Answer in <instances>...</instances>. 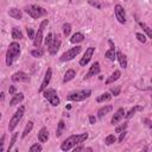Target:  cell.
Wrapping results in <instances>:
<instances>
[{"instance_id": "1", "label": "cell", "mask_w": 152, "mask_h": 152, "mask_svg": "<svg viewBox=\"0 0 152 152\" xmlns=\"http://www.w3.org/2000/svg\"><path fill=\"white\" fill-rule=\"evenodd\" d=\"M88 139V133H81V134H74L70 135L69 138H66L62 144H61V150L62 151H69L71 148H74L77 145H81L82 142H84Z\"/></svg>"}, {"instance_id": "2", "label": "cell", "mask_w": 152, "mask_h": 152, "mask_svg": "<svg viewBox=\"0 0 152 152\" xmlns=\"http://www.w3.org/2000/svg\"><path fill=\"white\" fill-rule=\"evenodd\" d=\"M19 55H20V45L17 42H12L6 52V64L8 66H11L12 63L18 58Z\"/></svg>"}, {"instance_id": "3", "label": "cell", "mask_w": 152, "mask_h": 152, "mask_svg": "<svg viewBox=\"0 0 152 152\" xmlns=\"http://www.w3.org/2000/svg\"><path fill=\"white\" fill-rule=\"evenodd\" d=\"M24 11L33 19H39L42 17H45L48 14V11L42 7V6H38V5H28V6H25L24 7Z\"/></svg>"}, {"instance_id": "4", "label": "cell", "mask_w": 152, "mask_h": 152, "mask_svg": "<svg viewBox=\"0 0 152 152\" xmlns=\"http://www.w3.org/2000/svg\"><path fill=\"white\" fill-rule=\"evenodd\" d=\"M24 113H25V107H24V106H20V107L15 110V113L12 115V118L10 119V122H8V129H10V132H12V131L15 129V127L18 126L19 121L21 120Z\"/></svg>"}, {"instance_id": "5", "label": "cell", "mask_w": 152, "mask_h": 152, "mask_svg": "<svg viewBox=\"0 0 152 152\" xmlns=\"http://www.w3.org/2000/svg\"><path fill=\"white\" fill-rule=\"evenodd\" d=\"M90 95H91V90L90 89H83V90L70 93L66 96V100H69V101H83V100L90 97Z\"/></svg>"}, {"instance_id": "6", "label": "cell", "mask_w": 152, "mask_h": 152, "mask_svg": "<svg viewBox=\"0 0 152 152\" xmlns=\"http://www.w3.org/2000/svg\"><path fill=\"white\" fill-rule=\"evenodd\" d=\"M81 50H82V48H81L80 45H76L75 48H70L69 50H66V51L59 57L61 62H66V61H71V59H74V58L81 52Z\"/></svg>"}, {"instance_id": "7", "label": "cell", "mask_w": 152, "mask_h": 152, "mask_svg": "<svg viewBox=\"0 0 152 152\" xmlns=\"http://www.w3.org/2000/svg\"><path fill=\"white\" fill-rule=\"evenodd\" d=\"M43 95H44V97L50 102V104L51 106H58L59 104V102H61V100H59V97H58V95H57V93H56V90L55 89H45L44 91H43Z\"/></svg>"}, {"instance_id": "8", "label": "cell", "mask_w": 152, "mask_h": 152, "mask_svg": "<svg viewBox=\"0 0 152 152\" xmlns=\"http://www.w3.org/2000/svg\"><path fill=\"white\" fill-rule=\"evenodd\" d=\"M48 23H49V20H48V19H44V20L40 23V26L38 27V31L36 32V36H34V39H33V45H34L36 48H40V45H42V42H43V39H44V37H43V31H44L45 26L48 25Z\"/></svg>"}, {"instance_id": "9", "label": "cell", "mask_w": 152, "mask_h": 152, "mask_svg": "<svg viewBox=\"0 0 152 152\" xmlns=\"http://www.w3.org/2000/svg\"><path fill=\"white\" fill-rule=\"evenodd\" d=\"M94 52H95V48H94V46H89V48L86 50L83 57L80 59V65H81V66H86V65L89 63V61L91 59Z\"/></svg>"}, {"instance_id": "10", "label": "cell", "mask_w": 152, "mask_h": 152, "mask_svg": "<svg viewBox=\"0 0 152 152\" xmlns=\"http://www.w3.org/2000/svg\"><path fill=\"white\" fill-rule=\"evenodd\" d=\"M114 13H115V18L120 24H125L126 23V14H125V10L121 5H115L114 7Z\"/></svg>"}, {"instance_id": "11", "label": "cell", "mask_w": 152, "mask_h": 152, "mask_svg": "<svg viewBox=\"0 0 152 152\" xmlns=\"http://www.w3.org/2000/svg\"><path fill=\"white\" fill-rule=\"evenodd\" d=\"M108 44H109V50H107L104 52V57L112 62H114L116 59V52H115V45L113 43L112 39H108Z\"/></svg>"}, {"instance_id": "12", "label": "cell", "mask_w": 152, "mask_h": 152, "mask_svg": "<svg viewBox=\"0 0 152 152\" xmlns=\"http://www.w3.org/2000/svg\"><path fill=\"white\" fill-rule=\"evenodd\" d=\"M11 80L13 82H27L30 81V76L24 71H17L11 76Z\"/></svg>"}, {"instance_id": "13", "label": "cell", "mask_w": 152, "mask_h": 152, "mask_svg": "<svg viewBox=\"0 0 152 152\" xmlns=\"http://www.w3.org/2000/svg\"><path fill=\"white\" fill-rule=\"evenodd\" d=\"M51 76H52V70H51V68H48V70H46V72H45V76H44V80L42 81V84H40V87H39V89H38L39 93H43V91L46 89V87H48L49 83H50Z\"/></svg>"}, {"instance_id": "14", "label": "cell", "mask_w": 152, "mask_h": 152, "mask_svg": "<svg viewBox=\"0 0 152 152\" xmlns=\"http://www.w3.org/2000/svg\"><path fill=\"white\" fill-rule=\"evenodd\" d=\"M59 48H61V39H59V37L56 34V36H53V42H52V44L50 45V48L48 49V51H49L50 55H56L57 51L59 50Z\"/></svg>"}, {"instance_id": "15", "label": "cell", "mask_w": 152, "mask_h": 152, "mask_svg": "<svg viewBox=\"0 0 152 152\" xmlns=\"http://www.w3.org/2000/svg\"><path fill=\"white\" fill-rule=\"evenodd\" d=\"M100 71H101V68H100V63H99V62H95V63H93V65L89 68V70H88L87 75L84 76V80H88V78H90L91 76H95V75L100 74Z\"/></svg>"}, {"instance_id": "16", "label": "cell", "mask_w": 152, "mask_h": 152, "mask_svg": "<svg viewBox=\"0 0 152 152\" xmlns=\"http://www.w3.org/2000/svg\"><path fill=\"white\" fill-rule=\"evenodd\" d=\"M125 109L124 108H119L115 113H114V115L112 116V119H110V124L112 125H116L118 122H120L121 121V119L125 116Z\"/></svg>"}, {"instance_id": "17", "label": "cell", "mask_w": 152, "mask_h": 152, "mask_svg": "<svg viewBox=\"0 0 152 152\" xmlns=\"http://www.w3.org/2000/svg\"><path fill=\"white\" fill-rule=\"evenodd\" d=\"M8 15L12 17L13 19H15V20H20V19L23 18L21 11H20L19 8H15V7H11V8L8 10Z\"/></svg>"}, {"instance_id": "18", "label": "cell", "mask_w": 152, "mask_h": 152, "mask_svg": "<svg viewBox=\"0 0 152 152\" xmlns=\"http://www.w3.org/2000/svg\"><path fill=\"white\" fill-rule=\"evenodd\" d=\"M48 139H49V131L46 127H42L40 131L38 132V140L40 142H45L48 141Z\"/></svg>"}, {"instance_id": "19", "label": "cell", "mask_w": 152, "mask_h": 152, "mask_svg": "<svg viewBox=\"0 0 152 152\" xmlns=\"http://www.w3.org/2000/svg\"><path fill=\"white\" fill-rule=\"evenodd\" d=\"M113 110V107L110 106V104H107V106H104V107H101L99 110H97V118L99 119H102L103 116H106L109 112H112Z\"/></svg>"}, {"instance_id": "20", "label": "cell", "mask_w": 152, "mask_h": 152, "mask_svg": "<svg viewBox=\"0 0 152 152\" xmlns=\"http://www.w3.org/2000/svg\"><path fill=\"white\" fill-rule=\"evenodd\" d=\"M116 59L119 61L121 68H124V69L127 68V58H126V55H124L121 51H116Z\"/></svg>"}, {"instance_id": "21", "label": "cell", "mask_w": 152, "mask_h": 152, "mask_svg": "<svg viewBox=\"0 0 152 152\" xmlns=\"http://www.w3.org/2000/svg\"><path fill=\"white\" fill-rule=\"evenodd\" d=\"M120 76H121V72H120V70H114L112 74H110V76L106 80V84H110V83H114L115 81H118L119 78H120Z\"/></svg>"}, {"instance_id": "22", "label": "cell", "mask_w": 152, "mask_h": 152, "mask_svg": "<svg viewBox=\"0 0 152 152\" xmlns=\"http://www.w3.org/2000/svg\"><path fill=\"white\" fill-rule=\"evenodd\" d=\"M83 40H84V36L81 32L74 33L71 36V38H70V43H72V44H78V43H82Z\"/></svg>"}, {"instance_id": "23", "label": "cell", "mask_w": 152, "mask_h": 152, "mask_svg": "<svg viewBox=\"0 0 152 152\" xmlns=\"http://www.w3.org/2000/svg\"><path fill=\"white\" fill-rule=\"evenodd\" d=\"M24 100V94L23 93H18V94H14L12 96V99L10 100V106H14V104H18L19 102H21Z\"/></svg>"}, {"instance_id": "24", "label": "cell", "mask_w": 152, "mask_h": 152, "mask_svg": "<svg viewBox=\"0 0 152 152\" xmlns=\"http://www.w3.org/2000/svg\"><path fill=\"white\" fill-rule=\"evenodd\" d=\"M75 76H76L75 70H72V69L66 70V71H65V74H64V77H63V83H66V82L71 81V80H72Z\"/></svg>"}, {"instance_id": "25", "label": "cell", "mask_w": 152, "mask_h": 152, "mask_svg": "<svg viewBox=\"0 0 152 152\" xmlns=\"http://www.w3.org/2000/svg\"><path fill=\"white\" fill-rule=\"evenodd\" d=\"M112 96H113V95H110L109 93H102L100 96H97L96 101H97L99 103H101V102H106V101H110V100H112Z\"/></svg>"}, {"instance_id": "26", "label": "cell", "mask_w": 152, "mask_h": 152, "mask_svg": "<svg viewBox=\"0 0 152 152\" xmlns=\"http://www.w3.org/2000/svg\"><path fill=\"white\" fill-rule=\"evenodd\" d=\"M137 110H142V107H141V106H138V104H137V106H134L133 108H131V109L125 114V118H126V119H131V118L135 114V112H137Z\"/></svg>"}, {"instance_id": "27", "label": "cell", "mask_w": 152, "mask_h": 152, "mask_svg": "<svg viewBox=\"0 0 152 152\" xmlns=\"http://www.w3.org/2000/svg\"><path fill=\"white\" fill-rule=\"evenodd\" d=\"M32 128H33V122L32 121H28L27 124H26V126H25V128H24V131H23V134H21V138L24 139V138H26L27 137V134L32 131Z\"/></svg>"}, {"instance_id": "28", "label": "cell", "mask_w": 152, "mask_h": 152, "mask_svg": "<svg viewBox=\"0 0 152 152\" xmlns=\"http://www.w3.org/2000/svg\"><path fill=\"white\" fill-rule=\"evenodd\" d=\"M12 38H13V39H15V40H17V39H21V38H23V33H21V31L19 30V27H17V26H15V27H13V28H12Z\"/></svg>"}, {"instance_id": "29", "label": "cell", "mask_w": 152, "mask_h": 152, "mask_svg": "<svg viewBox=\"0 0 152 152\" xmlns=\"http://www.w3.org/2000/svg\"><path fill=\"white\" fill-rule=\"evenodd\" d=\"M139 25H140V27L145 31V33L148 36V38H151L152 39V28L151 27H148L145 23H142V21H139Z\"/></svg>"}, {"instance_id": "30", "label": "cell", "mask_w": 152, "mask_h": 152, "mask_svg": "<svg viewBox=\"0 0 152 152\" xmlns=\"http://www.w3.org/2000/svg\"><path fill=\"white\" fill-rule=\"evenodd\" d=\"M65 127V124L63 120H59L58 122V126H57V131H56V137H61V134L63 133V129Z\"/></svg>"}, {"instance_id": "31", "label": "cell", "mask_w": 152, "mask_h": 152, "mask_svg": "<svg viewBox=\"0 0 152 152\" xmlns=\"http://www.w3.org/2000/svg\"><path fill=\"white\" fill-rule=\"evenodd\" d=\"M52 42H53V34L50 32V33H48V36L44 38V43H45V46H48V49L50 48V45L52 44Z\"/></svg>"}, {"instance_id": "32", "label": "cell", "mask_w": 152, "mask_h": 152, "mask_svg": "<svg viewBox=\"0 0 152 152\" xmlns=\"http://www.w3.org/2000/svg\"><path fill=\"white\" fill-rule=\"evenodd\" d=\"M31 55H32L33 57H36V58H39V57H42V56L44 55V50L37 48V49H34V50L31 51Z\"/></svg>"}, {"instance_id": "33", "label": "cell", "mask_w": 152, "mask_h": 152, "mask_svg": "<svg viewBox=\"0 0 152 152\" xmlns=\"http://www.w3.org/2000/svg\"><path fill=\"white\" fill-rule=\"evenodd\" d=\"M62 28H63V33H64V36L68 37V36L70 34V32H71V25H70L69 23H65V24H63Z\"/></svg>"}, {"instance_id": "34", "label": "cell", "mask_w": 152, "mask_h": 152, "mask_svg": "<svg viewBox=\"0 0 152 152\" xmlns=\"http://www.w3.org/2000/svg\"><path fill=\"white\" fill-rule=\"evenodd\" d=\"M115 141H116V138H115L114 134H109V135H107L106 139H104L106 145H112V144H114Z\"/></svg>"}, {"instance_id": "35", "label": "cell", "mask_w": 152, "mask_h": 152, "mask_svg": "<svg viewBox=\"0 0 152 152\" xmlns=\"http://www.w3.org/2000/svg\"><path fill=\"white\" fill-rule=\"evenodd\" d=\"M40 151H43V146L40 145V144H33L31 147H30V152H40Z\"/></svg>"}, {"instance_id": "36", "label": "cell", "mask_w": 152, "mask_h": 152, "mask_svg": "<svg viewBox=\"0 0 152 152\" xmlns=\"http://www.w3.org/2000/svg\"><path fill=\"white\" fill-rule=\"evenodd\" d=\"M17 138H18V133H13V135H12V138H11V141H10V145H8V151L10 150H12V147H13V145L15 144V141H17Z\"/></svg>"}, {"instance_id": "37", "label": "cell", "mask_w": 152, "mask_h": 152, "mask_svg": "<svg viewBox=\"0 0 152 152\" xmlns=\"http://www.w3.org/2000/svg\"><path fill=\"white\" fill-rule=\"evenodd\" d=\"M126 128H127V122H124V124H121L120 126L115 127V132H116V133H121L122 131H126Z\"/></svg>"}, {"instance_id": "38", "label": "cell", "mask_w": 152, "mask_h": 152, "mask_svg": "<svg viewBox=\"0 0 152 152\" xmlns=\"http://www.w3.org/2000/svg\"><path fill=\"white\" fill-rule=\"evenodd\" d=\"M135 37H137V39H138L140 43H146V37H145L142 33L138 32V33H135Z\"/></svg>"}, {"instance_id": "39", "label": "cell", "mask_w": 152, "mask_h": 152, "mask_svg": "<svg viewBox=\"0 0 152 152\" xmlns=\"http://www.w3.org/2000/svg\"><path fill=\"white\" fill-rule=\"evenodd\" d=\"M120 90H121V87L118 86V87H114V88H110V93L114 95V96H118L120 94Z\"/></svg>"}, {"instance_id": "40", "label": "cell", "mask_w": 152, "mask_h": 152, "mask_svg": "<svg viewBox=\"0 0 152 152\" xmlns=\"http://www.w3.org/2000/svg\"><path fill=\"white\" fill-rule=\"evenodd\" d=\"M88 4H89V5H91V6H94V7H96L97 10H101V8H102L101 4H99L97 1H94V0H88Z\"/></svg>"}, {"instance_id": "41", "label": "cell", "mask_w": 152, "mask_h": 152, "mask_svg": "<svg viewBox=\"0 0 152 152\" xmlns=\"http://www.w3.org/2000/svg\"><path fill=\"white\" fill-rule=\"evenodd\" d=\"M142 122L151 129V132H152V120H150L148 118H145V119H142Z\"/></svg>"}, {"instance_id": "42", "label": "cell", "mask_w": 152, "mask_h": 152, "mask_svg": "<svg viewBox=\"0 0 152 152\" xmlns=\"http://www.w3.org/2000/svg\"><path fill=\"white\" fill-rule=\"evenodd\" d=\"M26 31H27V36H28V38H30V39H34V36H36V34H34L33 30H32L31 27H27Z\"/></svg>"}, {"instance_id": "43", "label": "cell", "mask_w": 152, "mask_h": 152, "mask_svg": "<svg viewBox=\"0 0 152 152\" xmlns=\"http://www.w3.org/2000/svg\"><path fill=\"white\" fill-rule=\"evenodd\" d=\"M126 133H127L126 131H122V132L120 133V137H119V139H118V140H119V142H122V140H124V138L126 137Z\"/></svg>"}, {"instance_id": "44", "label": "cell", "mask_w": 152, "mask_h": 152, "mask_svg": "<svg viewBox=\"0 0 152 152\" xmlns=\"http://www.w3.org/2000/svg\"><path fill=\"white\" fill-rule=\"evenodd\" d=\"M8 93H10V95H14V94H15V87H14V86H10Z\"/></svg>"}, {"instance_id": "45", "label": "cell", "mask_w": 152, "mask_h": 152, "mask_svg": "<svg viewBox=\"0 0 152 152\" xmlns=\"http://www.w3.org/2000/svg\"><path fill=\"white\" fill-rule=\"evenodd\" d=\"M4 141H5V134L1 137V140H0V151H1V152L4 151V144H5Z\"/></svg>"}, {"instance_id": "46", "label": "cell", "mask_w": 152, "mask_h": 152, "mask_svg": "<svg viewBox=\"0 0 152 152\" xmlns=\"http://www.w3.org/2000/svg\"><path fill=\"white\" fill-rule=\"evenodd\" d=\"M84 148H86V147H83L82 145H81V146H78V145H77V146H75V147H74L72 150H74L75 152H78V151H83Z\"/></svg>"}, {"instance_id": "47", "label": "cell", "mask_w": 152, "mask_h": 152, "mask_svg": "<svg viewBox=\"0 0 152 152\" xmlns=\"http://www.w3.org/2000/svg\"><path fill=\"white\" fill-rule=\"evenodd\" d=\"M89 122H90L91 125H94V124L96 122V118H95L94 115H89Z\"/></svg>"}, {"instance_id": "48", "label": "cell", "mask_w": 152, "mask_h": 152, "mask_svg": "<svg viewBox=\"0 0 152 152\" xmlns=\"http://www.w3.org/2000/svg\"><path fill=\"white\" fill-rule=\"evenodd\" d=\"M0 95H1V100H4V97H5V96H4V95H5V94H4V93H1V94H0Z\"/></svg>"}, {"instance_id": "49", "label": "cell", "mask_w": 152, "mask_h": 152, "mask_svg": "<svg viewBox=\"0 0 152 152\" xmlns=\"http://www.w3.org/2000/svg\"><path fill=\"white\" fill-rule=\"evenodd\" d=\"M151 99H152V97H151ZM151 106H152V101H151Z\"/></svg>"}, {"instance_id": "50", "label": "cell", "mask_w": 152, "mask_h": 152, "mask_svg": "<svg viewBox=\"0 0 152 152\" xmlns=\"http://www.w3.org/2000/svg\"><path fill=\"white\" fill-rule=\"evenodd\" d=\"M151 82H152V77H151Z\"/></svg>"}]
</instances>
